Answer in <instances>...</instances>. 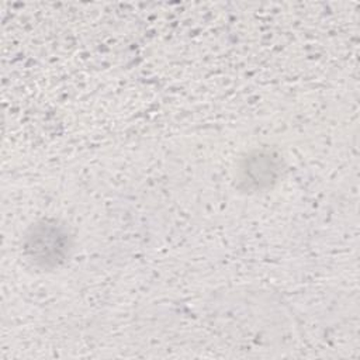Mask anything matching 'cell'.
I'll use <instances>...</instances> for the list:
<instances>
[{
	"label": "cell",
	"mask_w": 360,
	"mask_h": 360,
	"mask_svg": "<svg viewBox=\"0 0 360 360\" xmlns=\"http://www.w3.org/2000/svg\"><path fill=\"white\" fill-rule=\"evenodd\" d=\"M25 249L34 263L45 266L59 264L69 250V235L56 224L41 222L31 228L25 238Z\"/></svg>",
	"instance_id": "obj_1"
}]
</instances>
